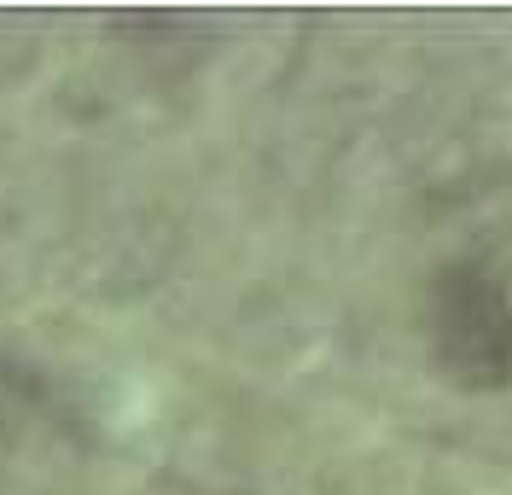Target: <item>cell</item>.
Instances as JSON below:
<instances>
[{"instance_id": "6da1fadb", "label": "cell", "mask_w": 512, "mask_h": 495, "mask_svg": "<svg viewBox=\"0 0 512 495\" xmlns=\"http://www.w3.org/2000/svg\"><path fill=\"white\" fill-rule=\"evenodd\" d=\"M425 338L460 391L512 385V292L501 274L478 257H448L425 280Z\"/></svg>"}]
</instances>
